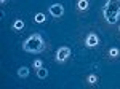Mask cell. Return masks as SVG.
Masks as SVG:
<instances>
[{
	"mask_svg": "<svg viewBox=\"0 0 120 89\" xmlns=\"http://www.w3.org/2000/svg\"><path fill=\"white\" fill-rule=\"evenodd\" d=\"M37 76L38 78H46V76H48V70H45L43 67L37 68Z\"/></svg>",
	"mask_w": 120,
	"mask_h": 89,
	"instance_id": "obj_7",
	"label": "cell"
},
{
	"mask_svg": "<svg viewBox=\"0 0 120 89\" xmlns=\"http://www.w3.org/2000/svg\"><path fill=\"white\" fill-rule=\"evenodd\" d=\"M0 2H5V0H0Z\"/></svg>",
	"mask_w": 120,
	"mask_h": 89,
	"instance_id": "obj_14",
	"label": "cell"
},
{
	"mask_svg": "<svg viewBox=\"0 0 120 89\" xmlns=\"http://www.w3.org/2000/svg\"><path fill=\"white\" fill-rule=\"evenodd\" d=\"M109 56H111V57H115V56H119V49H115V48H112L111 51H109Z\"/></svg>",
	"mask_w": 120,
	"mask_h": 89,
	"instance_id": "obj_11",
	"label": "cell"
},
{
	"mask_svg": "<svg viewBox=\"0 0 120 89\" xmlns=\"http://www.w3.org/2000/svg\"><path fill=\"white\" fill-rule=\"evenodd\" d=\"M32 65H34V67H35V68H40V67H43V64H42V61H34V64H32Z\"/></svg>",
	"mask_w": 120,
	"mask_h": 89,
	"instance_id": "obj_13",
	"label": "cell"
},
{
	"mask_svg": "<svg viewBox=\"0 0 120 89\" xmlns=\"http://www.w3.org/2000/svg\"><path fill=\"white\" fill-rule=\"evenodd\" d=\"M69 56H71V49H69L67 46H61V48L56 51V59H58L59 62H64Z\"/></svg>",
	"mask_w": 120,
	"mask_h": 89,
	"instance_id": "obj_4",
	"label": "cell"
},
{
	"mask_svg": "<svg viewBox=\"0 0 120 89\" xmlns=\"http://www.w3.org/2000/svg\"><path fill=\"white\" fill-rule=\"evenodd\" d=\"M22 48H24V51H27V53H40V51H43V48H45V43H43V38L38 35V34H34V35H30L24 41L22 44Z\"/></svg>",
	"mask_w": 120,
	"mask_h": 89,
	"instance_id": "obj_2",
	"label": "cell"
},
{
	"mask_svg": "<svg viewBox=\"0 0 120 89\" xmlns=\"http://www.w3.org/2000/svg\"><path fill=\"white\" fill-rule=\"evenodd\" d=\"M119 30H120V27H119Z\"/></svg>",
	"mask_w": 120,
	"mask_h": 89,
	"instance_id": "obj_15",
	"label": "cell"
},
{
	"mask_svg": "<svg viewBox=\"0 0 120 89\" xmlns=\"http://www.w3.org/2000/svg\"><path fill=\"white\" fill-rule=\"evenodd\" d=\"M15 29H16V30H21V29H22V27H24V22H22V21H21V19H19V21H15Z\"/></svg>",
	"mask_w": 120,
	"mask_h": 89,
	"instance_id": "obj_10",
	"label": "cell"
},
{
	"mask_svg": "<svg viewBox=\"0 0 120 89\" xmlns=\"http://www.w3.org/2000/svg\"><path fill=\"white\" fill-rule=\"evenodd\" d=\"M50 14H51L53 18H61V16L64 14V7H63L61 3L51 5V7H50Z\"/></svg>",
	"mask_w": 120,
	"mask_h": 89,
	"instance_id": "obj_3",
	"label": "cell"
},
{
	"mask_svg": "<svg viewBox=\"0 0 120 89\" xmlns=\"http://www.w3.org/2000/svg\"><path fill=\"white\" fill-rule=\"evenodd\" d=\"M18 75L21 76V78L29 76V68H27V67H19V68H18Z\"/></svg>",
	"mask_w": 120,
	"mask_h": 89,
	"instance_id": "obj_6",
	"label": "cell"
},
{
	"mask_svg": "<svg viewBox=\"0 0 120 89\" xmlns=\"http://www.w3.org/2000/svg\"><path fill=\"white\" fill-rule=\"evenodd\" d=\"M86 46H90V48H93V46H96L98 44V35L96 34H90V35L86 37Z\"/></svg>",
	"mask_w": 120,
	"mask_h": 89,
	"instance_id": "obj_5",
	"label": "cell"
},
{
	"mask_svg": "<svg viewBox=\"0 0 120 89\" xmlns=\"http://www.w3.org/2000/svg\"><path fill=\"white\" fill-rule=\"evenodd\" d=\"M86 7H88L86 0H79V10H86Z\"/></svg>",
	"mask_w": 120,
	"mask_h": 89,
	"instance_id": "obj_8",
	"label": "cell"
},
{
	"mask_svg": "<svg viewBox=\"0 0 120 89\" xmlns=\"http://www.w3.org/2000/svg\"><path fill=\"white\" fill-rule=\"evenodd\" d=\"M102 14L109 24L117 22V19L120 18V0H107L102 10Z\"/></svg>",
	"mask_w": 120,
	"mask_h": 89,
	"instance_id": "obj_1",
	"label": "cell"
},
{
	"mask_svg": "<svg viewBox=\"0 0 120 89\" xmlns=\"http://www.w3.org/2000/svg\"><path fill=\"white\" fill-rule=\"evenodd\" d=\"M96 80H98V78H96V75H90V76H88V83H90V84H94Z\"/></svg>",
	"mask_w": 120,
	"mask_h": 89,
	"instance_id": "obj_12",
	"label": "cell"
},
{
	"mask_svg": "<svg viewBox=\"0 0 120 89\" xmlns=\"http://www.w3.org/2000/svg\"><path fill=\"white\" fill-rule=\"evenodd\" d=\"M45 21V14L43 13H37L35 14V22H43Z\"/></svg>",
	"mask_w": 120,
	"mask_h": 89,
	"instance_id": "obj_9",
	"label": "cell"
}]
</instances>
